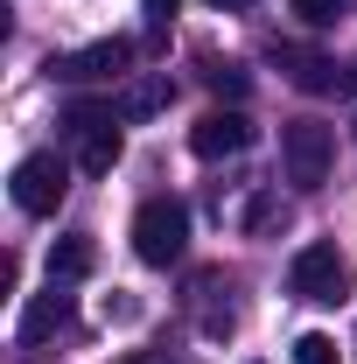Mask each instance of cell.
<instances>
[{
	"label": "cell",
	"mask_w": 357,
	"mask_h": 364,
	"mask_svg": "<svg viewBox=\"0 0 357 364\" xmlns=\"http://www.w3.org/2000/svg\"><path fill=\"white\" fill-rule=\"evenodd\" d=\"M134 252L147 267H176L189 252V203L182 196H147L134 210Z\"/></svg>",
	"instance_id": "1"
},
{
	"label": "cell",
	"mask_w": 357,
	"mask_h": 364,
	"mask_svg": "<svg viewBox=\"0 0 357 364\" xmlns=\"http://www.w3.org/2000/svg\"><path fill=\"white\" fill-rule=\"evenodd\" d=\"M280 168L294 189H322L329 168H336V127H322V119H287L280 127Z\"/></svg>",
	"instance_id": "2"
},
{
	"label": "cell",
	"mask_w": 357,
	"mask_h": 364,
	"mask_svg": "<svg viewBox=\"0 0 357 364\" xmlns=\"http://www.w3.org/2000/svg\"><path fill=\"white\" fill-rule=\"evenodd\" d=\"M112 119L119 112L98 105V98H70L63 105V134L78 140V168L85 176H112V161H119V127Z\"/></svg>",
	"instance_id": "3"
},
{
	"label": "cell",
	"mask_w": 357,
	"mask_h": 364,
	"mask_svg": "<svg viewBox=\"0 0 357 364\" xmlns=\"http://www.w3.org/2000/svg\"><path fill=\"white\" fill-rule=\"evenodd\" d=\"M287 294H302V301H343L351 294V259L336 245H302L287 259Z\"/></svg>",
	"instance_id": "4"
},
{
	"label": "cell",
	"mask_w": 357,
	"mask_h": 364,
	"mask_svg": "<svg viewBox=\"0 0 357 364\" xmlns=\"http://www.w3.org/2000/svg\"><path fill=\"white\" fill-rule=\"evenodd\" d=\"M63 196H70V161H56V154H28V161L14 168V203H21L28 218H56Z\"/></svg>",
	"instance_id": "5"
},
{
	"label": "cell",
	"mask_w": 357,
	"mask_h": 364,
	"mask_svg": "<svg viewBox=\"0 0 357 364\" xmlns=\"http://www.w3.org/2000/svg\"><path fill=\"white\" fill-rule=\"evenodd\" d=\"M127 63H134V43H127V36H105V43H85V49H70V56H56L49 77H63V85H98V77H119Z\"/></svg>",
	"instance_id": "6"
},
{
	"label": "cell",
	"mask_w": 357,
	"mask_h": 364,
	"mask_svg": "<svg viewBox=\"0 0 357 364\" xmlns=\"http://www.w3.org/2000/svg\"><path fill=\"white\" fill-rule=\"evenodd\" d=\"M189 147L203 154V161H231V154H245L252 147V119L231 105V112H203L196 127H189Z\"/></svg>",
	"instance_id": "7"
},
{
	"label": "cell",
	"mask_w": 357,
	"mask_h": 364,
	"mask_svg": "<svg viewBox=\"0 0 357 364\" xmlns=\"http://www.w3.org/2000/svg\"><path fill=\"white\" fill-rule=\"evenodd\" d=\"M63 322H70V294H63V280H49L43 294H28V309H21V322H14V343L36 350V343H49Z\"/></svg>",
	"instance_id": "8"
},
{
	"label": "cell",
	"mask_w": 357,
	"mask_h": 364,
	"mask_svg": "<svg viewBox=\"0 0 357 364\" xmlns=\"http://www.w3.org/2000/svg\"><path fill=\"white\" fill-rule=\"evenodd\" d=\"M267 56L280 63V77H287L294 91H336V85H343V77H336V63H329L322 49H302V43H273Z\"/></svg>",
	"instance_id": "9"
},
{
	"label": "cell",
	"mask_w": 357,
	"mask_h": 364,
	"mask_svg": "<svg viewBox=\"0 0 357 364\" xmlns=\"http://www.w3.org/2000/svg\"><path fill=\"white\" fill-rule=\"evenodd\" d=\"M169 98H176V85H169V77H134V85L112 98V112H119V119H154Z\"/></svg>",
	"instance_id": "10"
},
{
	"label": "cell",
	"mask_w": 357,
	"mask_h": 364,
	"mask_svg": "<svg viewBox=\"0 0 357 364\" xmlns=\"http://www.w3.org/2000/svg\"><path fill=\"white\" fill-rule=\"evenodd\" d=\"M91 267H98V245H91L85 231H78V238H56V245H49V280H85Z\"/></svg>",
	"instance_id": "11"
},
{
	"label": "cell",
	"mask_w": 357,
	"mask_h": 364,
	"mask_svg": "<svg viewBox=\"0 0 357 364\" xmlns=\"http://www.w3.org/2000/svg\"><path fill=\"white\" fill-rule=\"evenodd\" d=\"M203 85L218 91V98H245V91H252V77H245L238 63H218V56H211V63H203Z\"/></svg>",
	"instance_id": "12"
},
{
	"label": "cell",
	"mask_w": 357,
	"mask_h": 364,
	"mask_svg": "<svg viewBox=\"0 0 357 364\" xmlns=\"http://www.w3.org/2000/svg\"><path fill=\"white\" fill-rule=\"evenodd\" d=\"M287 7H294L309 28H329V21H343V14H351L357 0H287Z\"/></svg>",
	"instance_id": "13"
},
{
	"label": "cell",
	"mask_w": 357,
	"mask_h": 364,
	"mask_svg": "<svg viewBox=\"0 0 357 364\" xmlns=\"http://www.w3.org/2000/svg\"><path fill=\"white\" fill-rule=\"evenodd\" d=\"M294 364H343V350H336V336H322V329H309V336L294 343Z\"/></svg>",
	"instance_id": "14"
},
{
	"label": "cell",
	"mask_w": 357,
	"mask_h": 364,
	"mask_svg": "<svg viewBox=\"0 0 357 364\" xmlns=\"http://www.w3.org/2000/svg\"><path fill=\"white\" fill-rule=\"evenodd\" d=\"M176 7H182V0H147V21H154V28H169V21H176Z\"/></svg>",
	"instance_id": "15"
},
{
	"label": "cell",
	"mask_w": 357,
	"mask_h": 364,
	"mask_svg": "<svg viewBox=\"0 0 357 364\" xmlns=\"http://www.w3.org/2000/svg\"><path fill=\"white\" fill-rule=\"evenodd\" d=\"M211 7H224V14H238V7H252V0H211Z\"/></svg>",
	"instance_id": "16"
},
{
	"label": "cell",
	"mask_w": 357,
	"mask_h": 364,
	"mask_svg": "<svg viewBox=\"0 0 357 364\" xmlns=\"http://www.w3.org/2000/svg\"><path fill=\"white\" fill-rule=\"evenodd\" d=\"M119 364H161V358H119Z\"/></svg>",
	"instance_id": "17"
}]
</instances>
